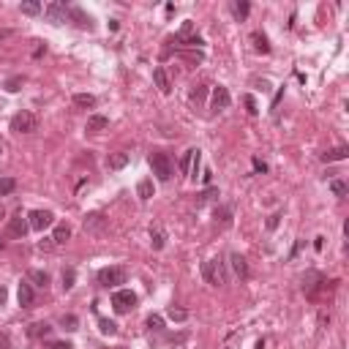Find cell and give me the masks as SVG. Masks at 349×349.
Masks as SVG:
<instances>
[{"instance_id":"obj_3","label":"cell","mask_w":349,"mask_h":349,"mask_svg":"<svg viewBox=\"0 0 349 349\" xmlns=\"http://www.w3.org/2000/svg\"><path fill=\"white\" fill-rule=\"evenodd\" d=\"M11 131H16V134H33V131H38V117L33 112H16L11 117Z\"/></svg>"},{"instance_id":"obj_33","label":"cell","mask_w":349,"mask_h":349,"mask_svg":"<svg viewBox=\"0 0 349 349\" xmlns=\"http://www.w3.org/2000/svg\"><path fill=\"white\" fill-rule=\"evenodd\" d=\"M330 191L336 196H347L349 194V188H347V183H344V180H330Z\"/></svg>"},{"instance_id":"obj_17","label":"cell","mask_w":349,"mask_h":349,"mask_svg":"<svg viewBox=\"0 0 349 349\" xmlns=\"http://www.w3.org/2000/svg\"><path fill=\"white\" fill-rule=\"evenodd\" d=\"M74 107H82V109H93L96 107V96H90V93H74Z\"/></svg>"},{"instance_id":"obj_51","label":"cell","mask_w":349,"mask_h":349,"mask_svg":"<svg viewBox=\"0 0 349 349\" xmlns=\"http://www.w3.org/2000/svg\"><path fill=\"white\" fill-rule=\"evenodd\" d=\"M224 349H234V347H224Z\"/></svg>"},{"instance_id":"obj_41","label":"cell","mask_w":349,"mask_h":349,"mask_svg":"<svg viewBox=\"0 0 349 349\" xmlns=\"http://www.w3.org/2000/svg\"><path fill=\"white\" fill-rule=\"evenodd\" d=\"M243 101H245V109H248V115H256V112H259V109H256V98H254V96H245Z\"/></svg>"},{"instance_id":"obj_29","label":"cell","mask_w":349,"mask_h":349,"mask_svg":"<svg viewBox=\"0 0 349 349\" xmlns=\"http://www.w3.org/2000/svg\"><path fill=\"white\" fill-rule=\"evenodd\" d=\"M14 188H16V180L14 177H0V196L14 194Z\"/></svg>"},{"instance_id":"obj_26","label":"cell","mask_w":349,"mask_h":349,"mask_svg":"<svg viewBox=\"0 0 349 349\" xmlns=\"http://www.w3.org/2000/svg\"><path fill=\"white\" fill-rule=\"evenodd\" d=\"M167 316H169L172 322H185V319H188V311H185V308H180V305H169Z\"/></svg>"},{"instance_id":"obj_13","label":"cell","mask_w":349,"mask_h":349,"mask_svg":"<svg viewBox=\"0 0 349 349\" xmlns=\"http://www.w3.org/2000/svg\"><path fill=\"white\" fill-rule=\"evenodd\" d=\"M68 19H74L79 27H87V30L93 27V19H90V16H87L82 8H79V5H68Z\"/></svg>"},{"instance_id":"obj_21","label":"cell","mask_w":349,"mask_h":349,"mask_svg":"<svg viewBox=\"0 0 349 349\" xmlns=\"http://www.w3.org/2000/svg\"><path fill=\"white\" fill-rule=\"evenodd\" d=\"M49 333H52V327H49L47 322H36V325H30L27 336H30V338H47Z\"/></svg>"},{"instance_id":"obj_23","label":"cell","mask_w":349,"mask_h":349,"mask_svg":"<svg viewBox=\"0 0 349 349\" xmlns=\"http://www.w3.org/2000/svg\"><path fill=\"white\" fill-rule=\"evenodd\" d=\"M104 224H107V218H104L101 213H90V216L85 218V229H104Z\"/></svg>"},{"instance_id":"obj_30","label":"cell","mask_w":349,"mask_h":349,"mask_svg":"<svg viewBox=\"0 0 349 349\" xmlns=\"http://www.w3.org/2000/svg\"><path fill=\"white\" fill-rule=\"evenodd\" d=\"M98 327H101L104 336H117V325L112 319H98Z\"/></svg>"},{"instance_id":"obj_16","label":"cell","mask_w":349,"mask_h":349,"mask_svg":"<svg viewBox=\"0 0 349 349\" xmlns=\"http://www.w3.org/2000/svg\"><path fill=\"white\" fill-rule=\"evenodd\" d=\"M150 245H153L156 251H161L164 245H167V232H164L161 227H153V229H150Z\"/></svg>"},{"instance_id":"obj_10","label":"cell","mask_w":349,"mask_h":349,"mask_svg":"<svg viewBox=\"0 0 349 349\" xmlns=\"http://www.w3.org/2000/svg\"><path fill=\"white\" fill-rule=\"evenodd\" d=\"M153 82H156V87L164 93V96H169V93H172V82H169L167 68H161V65H158V68H153Z\"/></svg>"},{"instance_id":"obj_28","label":"cell","mask_w":349,"mask_h":349,"mask_svg":"<svg viewBox=\"0 0 349 349\" xmlns=\"http://www.w3.org/2000/svg\"><path fill=\"white\" fill-rule=\"evenodd\" d=\"M74 281H76V270L74 267H63V289H74Z\"/></svg>"},{"instance_id":"obj_2","label":"cell","mask_w":349,"mask_h":349,"mask_svg":"<svg viewBox=\"0 0 349 349\" xmlns=\"http://www.w3.org/2000/svg\"><path fill=\"white\" fill-rule=\"evenodd\" d=\"M147 161H150L153 174H156V177L161 180V183H167V180L172 177V158H169L164 150H153Z\"/></svg>"},{"instance_id":"obj_46","label":"cell","mask_w":349,"mask_h":349,"mask_svg":"<svg viewBox=\"0 0 349 349\" xmlns=\"http://www.w3.org/2000/svg\"><path fill=\"white\" fill-rule=\"evenodd\" d=\"M254 169H256V172H267V164L259 161V158H254Z\"/></svg>"},{"instance_id":"obj_32","label":"cell","mask_w":349,"mask_h":349,"mask_svg":"<svg viewBox=\"0 0 349 349\" xmlns=\"http://www.w3.org/2000/svg\"><path fill=\"white\" fill-rule=\"evenodd\" d=\"M194 150L196 147H188V150L183 153V158H180V172L188 174V167H191V158H194Z\"/></svg>"},{"instance_id":"obj_35","label":"cell","mask_w":349,"mask_h":349,"mask_svg":"<svg viewBox=\"0 0 349 349\" xmlns=\"http://www.w3.org/2000/svg\"><path fill=\"white\" fill-rule=\"evenodd\" d=\"M60 325H63V327H65V330H68V333H74V330H76V325H79V319H76L74 314H65L63 319H60Z\"/></svg>"},{"instance_id":"obj_38","label":"cell","mask_w":349,"mask_h":349,"mask_svg":"<svg viewBox=\"0 0 349 349\" xmlns=\"http://www.w3.org/2000/svg\"><path fill=\"white\" fill-rule=\"evenodd\" d=\"M232 8H234V14H237L240 19H245V16H248V11H251V5L248 3H234Z\"/></svg>"},{"instance_id":"obj_8","label":"cell","mask_w":349,"mask_h":349,"mask_svg":"<svg viewBox=\"0 0 349 349\" xmlns=\"http://www.w3.org/2000/svg\"><path fill=\"white\" fill-rule=\"evenodd\" d=\"M52 210H30V216H27V224H30V229H36V232H44V229L52 224Z\"/></svg>"},{"instance_id":"obj_31","label":"cell","mask_w":349,"mask_h":349,"mask_svg":"<svg viewBox=\"0 0 349 349\" xmlns=\"http://www.w3.org/2000/svg\"><path fill=\"white\" fill-rule=\"evenodd\" d=\"M199 164H202V150H194V158H191V167H188V177H194V180H196Z\"/></svg>"},{"instance_id":"obj_4","label":"cell","mask_w":349,"mask_h":349,"mask_svg":"<svg viewBox=\"0 0 349 349\" xmlns=\"http://www.w3.org/2000/svg\"><path fill=\"white\" fill-rule=\"evenodd\" d=\"M98 284L107 287V289L125 284V267H101V270H98Z\"/></svg>"},{"instance_id":"obj_6","label":"cell","mask_w":349,"mask_h":349,"mask_svg":"<svg viewBox=\"0 0 349 349\" xmlns=\"http://www.w3.org/2000/svg\"><path fill=\"white\" fill-rule=\"evenodd\" d=\"M44 16L52 25H63V22H68V5L60 3V0H52V3L44 5Z\"/></svg>"},{"instance_id":"obj_48","label":"cell","mask_w":349,"mask_h":349,"mask_svg":"<svg viewBox=\"0 0 349 349\" xmlns=\"http://www.w3.org/2000/svg\"><path fill=\"white\" fill-rule=\"evenodd\" d=\"M5 300H8V289H5V287H0V305H3Z\"/></svg>"},{"instance_id":"obj_47","label":"cell","mask_w":349,"mask_h":349,"mask_svg":"<svg viewBox=\"0 0 349 349\" xmlns=\"http://www.w3.org/2000/svg\"><path fill=\"white\" fill-rule=\"evenodd\" d=\"M52 243H55L52 237H49V240H41V243H38V248H41V251H49V248H52Z\"/></svg>"},{"instance_id":"obj_42","label":"cell","mask_w":349,"mask_h":349,"mask_svg":"<svg viewBox=\"0 0 349 349\" xmlns=\"http://www.w3.org/2000/svg\"><path fill=\"white\" fill-rule=\"evenodd\" d=\"M210 196H218V191H216V188H207V191H202V194L196 196V202H199V205H202V202H207V199H210Z\"/></svg>"},{"instance_id":"obj_37","label":"cell","mask_w":349,"mask_h":349,"mask_svg":"<svg viewBox=\"0 0 349 349\" xmlns=\"http://www.w3.org/2000/svg\"><path fill=\"white\" fill-rule=\"evenodd\" d=\"M19 87H22V76H11V79L5 82V90L8 93H16Z\"/></svg>"},{"instance_id":"obj_7","label":"cell","mask_w":349,"mask_h":349,"mask_svg":"<svg viewBox=\"0 0 349 349\" xmlns=\"http://www.w3.org/2000/svg\"><path fill=\"white\" fill-rule=\"evenodd\" d=\"M325 284H327V281H325V276H322V273L308 270V273L303 276V292L308 294V297H314V294L319 292V289L325 287Z\"/></svg>"},{"instance_id":"obj_49","label":"cell","mask_w":349,"mask_h":349,"mask_svg":"<svg viewBox=\"0 0 349 349\" xmlns=\"http://www.w3.org/2000/svg\"><path fill=\"white\" fill-rule=\"evenodd\" d=\"M322 245H325V237H316V240H314V248L322 251Z\"/></svg>"},{"instance_id":"obj_15","label":"cell","mask_w":349,"mask_h":349,"mask_svg":"<svg viewBox=\"0 0 349 349\" xmlns=\"http://www.w3.org/2000/svg\"><path fill=\"white\" fill-rule=\"evenodd\" d=\"M16 300H19V305H22V308H30V305H33V300H36V294H33V287H30V284H19Z\"/></svg>"},{"instance_id":"obj_25","label":"cell","mask_w":349,"mask_h":349,"mask_svg":"<svg viewBox=\"0 0 349 349\" xmlns=\"http://www.w3.org/2000/svg\"><path fill=\"white\" fill-rule=\"evenodd\" d=\"M68 237H71V227H68V224H58V227H55L52 240H55V243H65Z\"/></svg>"},{"instance_id":"obj_24","label":"cell","mask_w":349,"mask_h":349,"mask_svg":"<svg viewBox=\"0 0 349 349\" xmlns=\"http://www.w3.org/2000/svg\"><path fill=\"white\" fill-rule=\"evenodd\" d=\"M30 281L36 284V287L47 289L49 287V273L47 270H30Z\"/></svg>"},{"instance_id":"obj_20","label":"cell","mask_w":349,"mask_h":349,"mask_svg":"<svg viewBox=\"0 0 349 349\" xmlns=\"http://www.w3.org/2000/svg\"><path fill=\"white\" fill-rule=\"evenodd\" d=\"M349 156V147H333V150H327L325 153V156H322V161H327V164H330V161H344V158H347Z\"/></svg>"},{"instance_id":"obj_52","label":"cell","mask_w":349,"mask_h":349,"mask_svg":"<svg viewBox=\"0 0 349 349\" xmlns=\"http://www.w3.org/2000/svg\"><path fill=\"white\" fill-rule=\"evenodd\" d=\"M0 248H3V243H0Z\"/></svg>"},{"instance_id":"obj_40","label":"cell","mask_w":349,"mask_h":349,"mask_svg":"<svg viewBox=\"0 0 349 349\" xmlns=\"http://www.w3.org/2000/svg\"><path fill=\"white\" fill-rule=\"evenodd\" d=\"M183 58L188 60V63H202V60H205V55H202V52H183Z\"/></svg>"},{"instance_id":"obj_18","label":"cell","mask_w":349,"mask_h":349,"mask_svg":"<svg viewBox=\"0 0 349 349\" xmlns=\"http://www.w3.org/2000/svg\"><path fill=\"white\" fill-rule=\"evenodd\" d=\"M213 218L221 221L224 227H229V224H232V207H229V205H218L216 210H213Z\"/></svg>"},{"instance_id":"obj_44","label":"cell","mask_w":349,"mask_h":349,"mask_svg":"<svg viewBox=\"0 0 349 349\" xmlns=\"http://www.w3.org/2000/svg\"><path fill=\"white\" fill-rule=\"evenodd\" d=\"M0 349H11V338H8V333H0Z\"/></svg>"},{"instance_id":"obj_19","label":"cell","mask_w":349,"mask_h":349,"mask_svg":"<svg viewBox=\"0 0 349 349\" xmlns=\"http://www.w3.org/2000/svg\"><path fill=\"white\" fill-rule=\"evenodd\" d=\"M136 196H139L142 202H147L153 196V180L150 177H145V180H139V183H136Z\"/></svg>"},{"instance_id":"obj_45","label":"cell","mask_w":349,"mask_h":349,"mask_svg":"<svg viewBox=\"0 0 349 349\" xmlns=\"http://www.w3.org/2000/svg\"><path fill=\"white\" fill-rule=\"evenodd\" d=\"M278 218H281V216H278V213H273V216L267 218V229H276L278 227Z\"/></svg>"},{"instance_id":"obj_43","label":"cell","mask_w":349,"mask_h":349,"mask_svg":"<svg viewBox=\"0 0 349 349\" xmlns=\"http://www.w3.org/2000/svg\"><path fill=\"white\" fill-rule=\"evenodd\" d=\"M52 349H74L71 341H52Z\"/></svg>"},{"instance_id":"obj_22","label":"cell","mask_w":349,"mask_h":349,"mask_svg":"<svg viewBox=\"0 0 349 349\" xmlns=\"http://www.w3.org/2000/svg\"><path fill=\"white\" fill-rule=\"evenodd\" d=\"M125 164H128V153H112V156L107 158V167L109 169H123Z\"/></svg>"},{"instance_id":"obj_12","label":"cell","mask_w":349,"mask_h":349,"mask_svg":"<svg viewBox=\"0 0 349 349\" xmlns=\"http://www.w3.org/2000/svg\"><path fill=\"white\" fill-rule=\"evenodd\" d=\"M229 262H232V270L237 278H248V262H245L243 254H229Z\"/></svg>"},{"instance_id":"obj_5","label":"cell","mask_w":349,"mask_h":349,"mask_svg":"<svg viewBox=\"0 0 349 349\" xmlns=\"http://www.w3.org/2000/svg\"><path fill=\"white\" fill-rule=\"evenodd\" d=\"M112 308L117 311V314H128V311L136 308V294L131 292V289H117V292L112 294Z\"/></svg>"},{"instance_id":"obj_36","label":"cell","mask_w":349,"mask_h":349,"mask_svg":"<svg viewBox=\"0 0 349 349\" xmlns=\"http://www.w3.org/2000/svg\"><path fill=\"white\" fill-rule=\"evenodd\" d=\"M205 93H207V87H205V85H196L194 90H191V101L202 104V101H205Z\"/></svg>"},{"instance_id":"obj_9","label":"cell","mask_w":349,"mask_h":349,"mask_svg":"<svg viewBox=\"0 0 349 349\" xmlns=\"http://www.w3.org/2000/svg\"><path fill=\"white\" fill-rule=\"evenodd\" d=\"M229 104H232V98H229V90L224 85L213 87V109L216 112H221V109H229Z\"/></svg>"},{"instance_id":"obj_14","label":"cell","mask_w":349,"mask_h":349,"mask_svg":"<svg viewBox=\"0 0 349 349\" xmlns=\"http://www.w3.org/2000/svg\"><path fill=\"white\" fill-rule=\"evenodd\" d=\"M90 134H98V131H104V128H109V117L107 115H90L87 117V125H85Z\"/></svg>"},{"instance_id":"obj_1","label":"cell","mask_w":349,"mask_h":349,"mask_svg":"<svg viewBox=\"0 0 349 349\" xmlns=\"http://www.w3.org/2000/svg\"><path fill=\"white\" fill-rule=\"evenodd\" d=\"M202 278H205L207 284H213V287H224V284L229 281L227 267H224L221 259H207V262H202Z\"/></svg>"},{"instance_id":"obj_11","label":"cell","mask_w":349,"mask_h":349,"mask_svg":"<svg viewBox=\"0 0 349 349\" xmlns=\"http://www.w3.org/2000/svg\"><path fill=\"white\" fill-rule=\"evenodd\" d=\"M27 229H30V224H27V218H22V213H16L8 221V234H14V237H25Z\"/></svg>"},{"instance_id":"obj_50","label":"cell","mask_w":349,"mask_h":349,"mask_svg":"<svg viewBox=\"0 0 349 349\" xmlns=\"http://www.w3.org/2000/svg\"><path fill=\"white\" fill-rule=\"evenodd\" d=\"M256 349H265V341H256Z\"/></svg>"},{"instance_id":"obj_39","label":"cell","mask_w":349,"mask_h":349,"mask_svg":"<svg viewBox=\"0 0 349 349\" xmlns=\"http://www.w3.org/2000/svg\"><path fill=\"white\" fill-rule=\"evenodd\" d=\"M147 327H150V330H164V319H161V316H156V314H153L150 316V319H147Z\"/></svg>"},{"instance_id":"obj_27","label":"cell","mask_w":349,"mask_h":349,"mask_svg":"<svg viewBox=\"0 0 349 349\" xmlns=\"http://www.w3.org/2000/svg\"><path fill=\"white\" fill-rule=\"evenodd\" d=\"M251 38H254V47H256V52H270V44H267V36H265V33H254V36H251Z\"/></svg>"},{"instance_id":"obj_34","label":"cell","mask_w":349,"mask_h":349,"mask_svg":"<svg viewBox=\"0 0 349 349\" xmlns=\"http://www.w3.org/2000/svg\"><path fill=\"white\" fill-rule=\"evenodd\" d=\"M38 11H41V3H36V0H25V3H22V14L33 16V14H38Z\"/></svg>"}]
</instances>
